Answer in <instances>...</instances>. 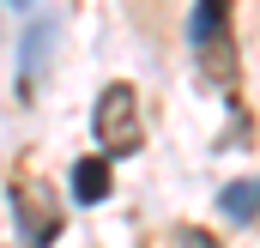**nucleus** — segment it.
<instances>
[{
  "mask_svg": "<svg viewBox=\"0 0 260 248\" xmlns=\"http://www.w3.org/2000/svg\"><path fill=\"white\" fill-rule=\"evenodd\" d=\"M91 133H97V151L103 158H133L145 145V109H139V91L127 79L103 85L97 103H91Z\"/></svg>",
  "mask_w": 260,
  "mask_h": 248,
  "instance_id": "nucleus-1",
  "label": "nucleus"
},
{
  "mask_svg": "<svg viewBox=\"0 0 260 248\" xmlns=\"http://www.w3.org/2000/svg\"><path fill=\"white\" fill-rule=\"evenodd\" d=\"M188 37H194V55L206 67V79L212 85H230L236 79V61H230V0H194Z\"/></svg>",
  "mask_w": 260,
  "mask_h": 248,
  "instance_id": "nucleus-2",
  "label": "nucleus"
},
{
  "mask_svg": "<svg viewBox=\"0 0 260 248\" xmlns=\"http://www.w3.org/2000/svg\"><path fill=\"white\" fill-rule=\"evenodd\" d=\"M12 218H18L24 248H49L61 236V224H67V212L55 206V194H43V188H12Z\"/></svg>",
  "mask_w": 260,
  "mask_h": 248,
  "instance_id": "nucleus-3",
  "label": "nucleus"
},
{
  "mask_svg": "<svg viewBox=\"0 0 260 248\" xmlns=\"http://www.w3.org/2000/svg\"><path fill=\"white\" fill-rule=\"evenodd\" d=\"M109 188H115V176H109V158H103V151L73 164V200L97 206V200H109Z\"/></svg>",
  "mask_w": 260,
  "mask_h": 248,
  "instance_id": "nucleus-4",
  "label": "nucleus"
},
{
  "mask_svg": "<svg viewBox=\"0 0 260 248\" xmlns=\"http://www.w3.org/2000/svg\"><path fill=\"white\" fill-rule=\"evenodd\" d=\"M218 212H224L230 224H254V218H260V176H248V182H230L224 194H218Z\"/></svg>",
  "mask_w": 260,
  "mask_h": 248,
  "instance_id": "nucleus-5",
  "label": "nucleus"
},
{
  "mask_svg": "<svg viewBox=\"0 0 260 248\" xmlns=\"http://www.w3.org/2000/svg\"><path fill=\"white\" fill-rule=\"evenodd\" d=\"M43 43H49V24H30V37H24V79H18V91H24V97L37 91V67H43Z\"/></svg>",
  "mask_w": 260,
  "mask_h": 248,
  "instance_id": "nucleus-6",
  "label": "nucleus"
},
{
  "mask_svg": "<svg viewBox=\"0 0 260 248\" xmlns=\"http://www.w3.org/2000/svg\"><path fill=\"white\" fill-rule=\"evenodd\" d=\"M182 248H218V242H212L206 230H182Z\"/></svg>",
  "mask_w": 260,
  "mask_h": 248,
  "instance_id": "nucleus-7",
  "label": "nucleus"
},
{
  "mask_svg": "<svg viewBox=\"0 0 260 248\" xmlns=\"http://www.w3.org/2000/svg\"><path fill=\"white\" fill-rule=\"evenodd\" d=\"M12 6H37V0H12Z\"/></svg>",
  "mask_w": 260,
  "mask_h": 248,
  "instance_id": "nucleus-8",
  "label": "nucleus"
}]
</instances>
